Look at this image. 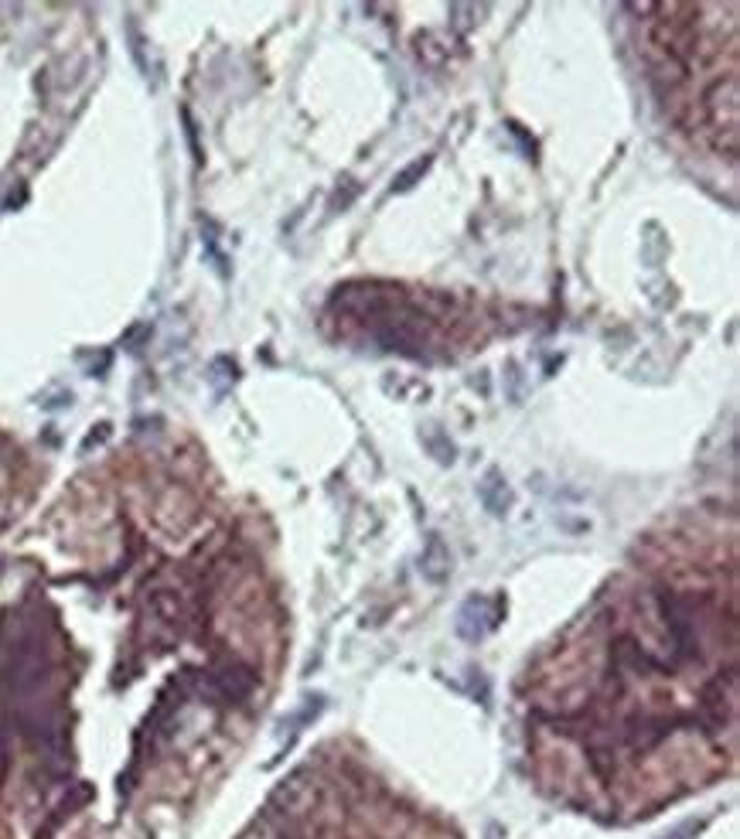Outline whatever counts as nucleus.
Wrapping results in <instances>:
<instances>
[{
	"label": "nucleus",
	"mask_w": 740,
	"mask_h": 839,
	"mask_svg": "<svg viewBox=\"0 0 740 839\" xmlns=\"http://www.w3.org/2000/svg\"><path fill=\"white\" fill-rule=\"evenodd\" d=\"M427 168H430V161H427V157H423V161H417V164H413V168H406V171L399 174V178L393 181V191H406V188H410L413 181H417L420 174L427 171Z\"/></svg>",
	"instance_id": "5"
},
{
	"label": "nucleus",
	"mask_w": 740,
	"mask_h": 839,
	"mask_svg": "<svg viewBox=\"0 0 740 839\" xmlns=\"http://www.w3.org/2000/svg\"><path fill=\"white\" fill-rule=\"evenodd\" d=\"M495 625H498V608L488 604L485 597H471V601L457 611V635L468 638V642L485 638Z\"/></svg>",
	"instance_id": "1"
},
{
	"label": "nucleus",
	"mask_w": 740,
	"mask_h": 839,
	"mask_svg": "<svg viewBox=\"0 0 740 839\" xmlns=\"http://www.w3.org/2000/svg\"><path fill=\"white\" fill-rule=\"evenodd\" d=\"M478 498H481V505H485L488 512L498 515V519H502V515L512 509V492H509V485H505V478L498 475V471H488V475L481 478Z\"/></svg>",
	"instance_id": "3"
},
{
	"label": "nucleus",
	"mask_w": 740,
	"mask_h": 839,
	"mask_svg": "<svg viewBox=\"0 0 740 839\" xmlns=\"http://www.w3.org/2000/svg\"><path fill=\"white\" fill-rule=\"evenodd\" d=\"M451 550H447V543L440 536H430L427 539V546H423V556H420V570H423V577L427 580H434V584H440V580H447V573H451Z\"/></svg>",
	"instance_id": "2"
},
{
	"label": "nucleus",
	"mask_w": 740,
	"mask_h": 839,
	"mask_svg": "<svg viewBox=\"0 0 740 839\" xmlns=\"http://www.w3.org/2000/svg\"><path fill=\"white\" fill-rule=\"evenodd\" d=\"M423 444H427V451L434 454V458L440 464H451L454 461V454H457V447L447 440L444 434H440L437 427H430V430H423Z\"/></svg>",
	"instance_id": "4"
}]
</instances>
